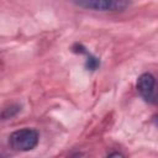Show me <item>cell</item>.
<instances>
[{"instance_id":"1","label":"cell","mask_w":158,"mask_h":158,"mask_svg":"<svg viewBox=\"0 0 158 158\" xmlns=\"http://www.w3.org/2000/svg\"><path fill=\"white\" fill-rule=\"evenodd\" d=\"M38 143V133L32 128H22L15 131L9 137V144L15 151H31Z\"/></svg>"},{"instance_id":"2","label":"cell","mask_w":158,"mask_h":158,"mask_svg":"<svg viewBox=\"0 0 158 158\" xmlns=\"http://www.w3.org/2000/svg\"><path fill=\"white\" fill-rule=\"evenodd\" d=\"M137 90L147 102L158 104V81L151 73L139 75L137 79Z\"/></svg>"},{"instance_id":"3","label":"cell","mask_w":158,"mask_h":158,"mask_svg":"<svg viewBox=\"0 0 158 158\" xmlns=\"http://www.w3.org/2000/svg\"><path fill=\"white\" fill-rule=\"evenodd\" d=\"M73 2L96 11H121L130 5L128 0H73Z\"/></svg>"},{"instance_id":"4","label":"cell","mask_w":158,"mask_h":158,"mask_svg":"<svg viewBox=\"0 0 158 158\" xmlns=\"http://www.w3.org/2000/svg\"><path fill=\"white\" fill-rule=\"evenodd\" d=\"M85 65H86L88 69H90V70H95V69L100 65V62H99V59H98L96 57H94V56H91L90 53H88V59H86Z\"/></svg>"},{"instance_id":"5","label":"cell","mask_w":158,"mask_h":158,"mask_svg":"<svg viewBox=\"0 0 158 158\" xmlns=\"http://www.w3.org/2000/svg\"><path fill=\"white\" fill-rule=\"evenodd\" d=\"M20 110V106H16V105H11L10 107H6L2 111V118H9V117H12L14 115H16Z\"/></svg>"},{"instance_id":"6","label":"cell","mask_w":158,"mask_h":158,"mask_svg":"<svg viewBox=\"0 0 158 158\" xmlns=\"http://www.w3.org/2000/svg\"><path fill=\"white\" fill-rule=\"evenodd\" d=\"M153 122H154L156 126H158V115H156V116L153 117Z\"/></svg>"}]
</instances>
